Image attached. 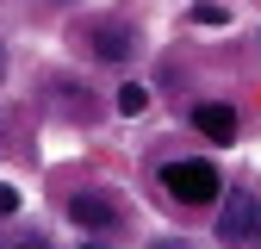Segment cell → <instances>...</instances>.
<instances>
[{
  "mask_svg": "<svg viewBox=\"0 0 261 249\" xmlns=\"http://www.w3.org/2000/svg\"><path fill=\"white\" fill-rule=\"evenodd\" d=\"M87 44H93V56H106V62H130V50H137V31L118 25V19H100V25L87 31Z\"/></svg>",
  "mask_w": 261,
  "mask_h": 249,
  "instance_id": "obj_4",
  "label": "cell"
},
{
  "mask_svg": "<svg viewBox=\"0 0 261 249\" xmlns=\"http://www.w3.org/2000/svg\"><path fill=\"white\" fill-rule=\"evenodd\" d=\"M69 218H75L81 231H118V225H124L112 193H75V200H69Z\"/></svg>",
  "mask_w": 261,
  "mask_h": 249,
  "instance_id": "obj_3",
  "label": "cell"
},
{
  "mask_svg": "<svg viewBox=\"0 0 261 249\" xmlns=\"http://www.w3.org/2000/svg\"><path fill=\"white\" fill-rule=\"evenodd\" d=\"M155 249H187V243H155Z\"/></svg>",
  "mask_w": 261,
  "mask_h": 249,
  "instance_id": "obj_10",
  "label": "cell"
},
{
  "mask_svg": "<svg viewBox=\"0 0 261 249\" xmlns=\"http://www.w3.org/2000/svg\"><path fill=\"white\" fill-rule=\"evenodd\" d=\"M0 75H7V50H0Z\"/></svg>",
  "mask_w": 261,
  "mask_h": 249,
  "instance_id": "obj_11",
  "label": "cell"
},
{
  "mask_svg": "<svg viewBox=\"0 0 261 249\" xmlns=\"http://www.w3.org/2000/svg\"><path fill=\"white\" fill-rule=\"evenodd\" d=\"M193 25L218 31V25H230V13H224V7H212V0H199V7H193Z\"/></svg>",
  "mask_w": 261,
  "mask_h": 249,
  "instance_id": "obj_8",
  "label": "cell"
},
{
  "mask_svg": "<svg viewBox=\"0 0 261 249\" xmlns=\"http://www.w3.org/2000/svg\"><path fill=\"white\" fill-rule=\"evenodd\" d=\"M13 212H19V187L0 181V218H13Z\"/></svg>",
  "mask_w": 261,
  "mask_h": 249,
  "instance_id": "obj_9",
  "label": "cell"
},
{
  "mask_svg": "<svg viewBox=\"0 0 261 249\" xmlns=\"http://www.w3.org/2000/svg\"><path fill=\"white\" fill-rule=\"evenodd\" d=\"M218 243H230V249H255L261 243V200L255 193L230 187V200L218 212Z\"/></svg>",
  "mask_w": 261,
  "mask_h": 249,
  "instance_id": "obj_2",
  "label": "cell"
},
{
  "mask_svg": "<svg viewBox=\"0 0 261 249\" xmlns=\"http://www.w3.org/2000/svg\"><path fill=\"white\" fill-rule=\"evenodd\" d=\"M143 106H149V87H137V81H124V87H118V112H124V118H137Z\"/></svg>",
  "mask_w": 261,
  "mask_h": 249,
  "instance_id": "obj_7",
  "label": "cell"
},
{
  "mask_svg": "<svg viewBox=\"0 0 261 249\" xmlns=\"http://www.w3.org/2000/svg\"><path fill=\"white\" fill-rule=\"evenodd\" d=\"M162 187L180 200V206H212L224 187H218V168L212 162H199V156H187V162H168L162 168Z\"/></svg>",
  "mask_w": 261,
  "mask_h": 249,
  "instance_id": "obj_1",
  "label": "cell"
},
{
  "mask_svg": "<svg viewBox=\"0 0 261 249\" xmlns=\"http://www.w3.org/2000/svg\"><path fill=\"white\" fill-rule=\"evenodd\" d=\"M87 249H100V243H87Z\"/></svg>",
  "mask_w": 261,
  "mask_h": 249,
  "instance_id": "obj_12",
  "label": "cell"
},
{
  "mask_svg": "<svg viewBox=\"0 0 261 249\" xmlns=\"http://www.w3.org/2000/svg\"><path fill=\"white\" fill-rule=\"evenodd\" d=\"M193 124H199L212 143H237V112L224 100H199V106H193Z\"/></svg>",
  "mask_w": 261,
  "mask_h": 249,
  "instance_id": "obj_5",
  "label": "cell"
},
{
  "mask_svg": "<svg viewBox=\"0 0 261 249\" xmlns=\"http://www.w3.org/2000/svg\"><path fill=\"white\" fill-rule=\"evenodd\" d=\"M0 249H56L44 231H0Z\"/></svg>",
  "mask_w": 261,
  "mask_h": 249,
  "instance_id": "obj_6",
  "label": "cell"
}]
</instances>
